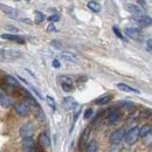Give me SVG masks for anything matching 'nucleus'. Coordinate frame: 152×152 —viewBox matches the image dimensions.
<instances>
[{
	"instance_id": "nucleus-1",
	"label": "nucleus",
	"mask_w": 152,
	"mask_h": 152,
	"mask_svg": "<svg viewBox=\"0 0 152 152\" xmlns=\"http://www.w3.org/2000/svg\"><path fill=\"white\" fill-rule=\"evenodd\" d=\"M20 91H21V94H22V95L27 98V103H26V104L28 105V108H29V109H32V110H33L34 116L37 117V119H38L39 122H45V121H46V115H45V113H43V110H42L41 105L38 103V101H37L33 96L28 93V90H27V89H21Z\"/></svg>"
},
{
	"instance_id": "nucleus-2",
	"label": "nucleus",
	"mask_w": 152,
	"mask_h": 152,
	"mask_svg": "<svg viewBox=\"0 0 152 152\" xmlns=\"http://www.w3.org/2000/svg\"><path fill=\"white\" fill-rule=\"evenodd\" d=\"M138 138H139V128H137V126L131 128L124 134V139H125V143L128 145H133L138 140Z\"/></svg>"
},
{
	"instance_id": "nucleus-3",
	"label": "nucleus",
	"mask_w": 152,
	"mask_h": 152,
	"mask_svg": "<svg viewBox=\"0 0 152 152\" xmlns=\"http://www.w3.org/2000/svg\"><path fill=\"white\" fill-rule=\"evenodd\" d=\"M131 21L136 22L140 27H149V26H151V22H152L151 18L149 15H145V14L138 15V17H133L132 19H131Z\"/></svg>"
},
{
	"instance_id": "nucleus-4",
	"label": "nucleus",
	"mask_w": 152,
	"mask_h": 152,
	"mask_svg": "<svg viewBox=\"0 0 152 152\" xmlns=\"http://www.w3.org/2000/svg\"><path fill=\"white\" fill-rule=\"evenodd\" d=\"M19 50H13V49H7V50H2L0 52V58L1 60H14L20 57Z\"/></svg>"
},
{
	"instance_id": "nucleus-5",
	"label": "nucleus",
	"mask_w": 152,
	"mask_h": 152,
	"mask_svg": "<svg viewBox=\"0 0 152 152\" xmlns=\"http://www.w3.org/2000/svg\"><path fill=\"white\" fill-rule=\"evenodd\" d=\"M124 134H125L124 129L115 130L114 132L111 133V136H110V142H111L113 144H119V143L124 139Z\"/></svg>"
},
{
	"instance_id": "nucleus-6",
	"label": "nucleus",
	"mask_w": 152,
	"mask_h": 152,
	"mask_svg": "<svg viewBox=\"0 0 152 152\" xmlns=\"http://www.w3.org/2000/svg\"><path fill=\"white\" fill-rule=\"evenodd\" d=\"M34 131V128H33V124L32 123H26L21 126L20 129V136L22 138H27V137H32Z\"/></svg>"
},
{
	"instance_id": "nucleus-7",
	"label": "nucleus",
	"mask_w": 152,
	"mask_h": 152,
	"mask_svg": "<svg viewBox=\"0 0 152 152\" xmlns=\"http://www.w3.org/2000/svg\"><path fill=\"white\" fill-rule=\"evenodd\" d=\"M0 10L7 15V17H10V18H12V19H15V18H18V11L15 10V8H13V7H11V6H7V5H2V4H0Z\"/></svg>"
},
{
	"instance_id": "nucleus-8",
	"label": "nucleus",
	"mask_w": 152,
	"mask_h": 152,
	"mask_svg": "<svg viewBox=\"0 0 152 152\" xmlns=\"http://www.w3.org/2000/svg\"><path fill=\"white\" fill-rule=\"evenodd\" d=\"M119 118H121V113L116 108H111L109 111V115H108V123L110 125H114L119 121Z\"/></svg>"
},
{
	"instance_id": "nucleus-9",
	"label": "nucleus",
	"mask_w": 152,
	"mask_h": 152,
	"mask_svg": "<svg viewBox=\"0 0 152 152\" xmlns=\"http://www.w3.org/2000/svg\"><path fill=\"white\" fill-rule=\"evenodd\" d=\"M38 143L42 149H48L50 146V138L46 132H42L38 137Z\"/></svg>"
},
{
	"instance_id": "nucleus-10",
	"label": "nucleus",
	"mask_w": 152,
	"mask_h": 152,
	"mask_svg": "<svg viewBox=\"0 0 152 152\" xmlns=\"http://www.w3.org/2000/svg\"><path fill=\"white\" fill-rule=\"evenodd\" d=\"M22 148H23V152H34L35 151V145H34V140H33V138H32V137L23 138Z\"/></svg>"
},
{
	"instance_id": "nucleus-11",
	"label": "nucleus",
	"mask_w": 152,
	"mask_h": 152,
	"mask_svg": "<svg viewBox=\"0 0 152 152\" xmlns=\"http://www.w3.org/2000/svg\"><path fill=\"white\" fill-rule=\"evenodd\" d=\"M15 111L21 117H26V116H28V114H29V108H28V105L26 103L20 102V103L15 104Z\"/></svg>"
},
{
	"instance_id": "nucleus-12",
	"label": "nucleus",
	"mask_w": 152,
	"mask_h": 152,
	"mask_svg": "<svg viewBox=\"0 0 152 152\" xmlns=\"http://www.w3.org/2000/svg\"><path fill=\"white\" fill-rule=\"evenodd\" d=\"M125 10H126L128 12H130L131 14H134V17L143 15V10H142L139 6L133 5V4H130V2L125 4Z\"/></svg>"
},
{
	"instance_id": "nucleus-13",
	"label": "nucleus",
	"mask_w": 152,
	"mask_h": 152,
	"mask_svg": "<svg viewBox=\"0 0 152 152\" xmlns=\"http://www.w3.org/2000/svg\"><path fill=\"white\" fill-rule=\"evenodd\" d=\"M1 38L6 39V40H10V41H14L15 43H19V45H23L25 43V39L22 37H20L18 34H1Z\"/></svg>"
},
{
	"instance_id": "nucleus-14",
	"label": "nucleus",
	"mask_w": 152,
	"mask_h": 152,
	"mask_svg": "<svg viewBox=\"0 0 152 152\" xmlns=\"http://www.w3.org/2000/svg\"><path fill=\"white\" fill-rule=\"evenodd\" d=\"M124 33H125L126 37L132 39H137L140 37V31L138 28H134V27H126L124 29Z\"/></svg>"
},
{
	"instance_id": "nucleus-15",
	"label": "nucleus",
	"mask_w": 152,
	"mask_h": 152,
	"mask_svg": "<svg viewBox=\"0 0 152 152\" xmlns=\"http://www.w3.org/2000/svg\"><path fill=\"white\" fill-rule=\"evenodd\" d=\"M63 105L67 109L73 110V109H75V108L78 107V103L76 102L73 97H66V98H63Z\"/></svg>"
},
{
	"instance_id": "nucleus-16",
	"label": "nucleus",
	"mask_w": 152,
	"mask_h": 152,
	"mask_svg": "<svg viewBox=\"0 0 152 152\" xmlns=\"http://www.w3.org/2000/svg\"><path fill=\"white\" fill-rule=\"evenodd\" d=\"M116 87H117L119 90L124 91V93H134V94H140V91H139L138 89H134V88L130 87V86H128V84H124V83H117V84H116Z\"/></svg>"
},
{
	"instance_id": "nucleus-17",
	"label": "nucleus",
	"mask_w": 152,
	"mask_h": 152,
	"mask_svg": "<svg viewBox=\"0 0 152 152\" xmlns=\"http://www.w3.org/2000/svg\"><path fill=\"white\" fill-rule=\"evenodd\" d=\"M5 82H6V84H8L11 88H19V81L15 78V77H13V76L11 75H7L5 77Z\"/></svg>"
},
{
	"instance_id": "nucleus-18",
	"label": "nucleus",
	"mask_w": 152,
	"mask_h": 152,
	"mask_svg": "<svg viewBox=\"0 0 152 152\" xmlns=\"http://www.w3.org/2000/svg\"><path fill=\"white\" fill-rule=\"evenodd\" d=\"M89 133H90V128H87V129L83 131L82 136H81V139H80V146H81V145L87 144V142H88V137H89Z\"/></svg>"
},
{
	"instance_id": "nucleus-19",
	"label": "nucleus",
	"mask_w": 152,
	"mask_h": 152,
	"mask_svg": "<svg viewBox=\"0 0 152 152\" xmlns=\"http://www.w3.org/2000/svg\"><path fill=\"white\" fill-rule=\"evenodd\" d=\"M88 8L91 10L93 12L97 13V12L101 11V4H98L97 1H93V0H91V1L88 2Z\"/></svg>"
},
{
	"instance_id": "nucleus-20",
	"label": "nucleus",
	"mask_w": 152,
	"mask_h": 152,
	"mask_svg": "<svg viewBox=\"0 0 152 152\" xmlns=\"http://www.w3.org/2000/svg\"><path fill=\"white\" fill-rule=\"evenodd\" d=\"M151 133V125L150 124H146V125H143L140 129H139V137H145L146 134Z\"/></svg>"
},
{
	"instance_id": "nucleus-21",
	"label": "nucleus",
	"mask_w": 152,
	"mask_h": 152,
	"mask_svg": "<svg viewBox=\"0 0 152 152\" xmlns=\"http://www.w3.org/2000/svg\"><path fill=\"white\" fill-rule=\"evenodd\" d=\"M0 104H1L4 108H10L11 104H12V102H11L10 97H7L6 95H2L0 97Z\"/></svg>"
},
{
	"instance_id": "nucleus-22",
	"label": "nucleus",
	"mask_w": 152,
	"mask_h": 152,
	"mask_svg": "<svg viewBox=\"0 0 152 152\" xmlns=\"http://www.w3.org/2000/svg\"><path fill=\"white\" fill-rule=\"evenodd\" d=\"M46 101H47V104L49 105V108L53 110V111H55L56 110V103H55V99L52 97V96H46Z\"/></svg>"
},
{
	"instance_id": "nucleus-23",
	"label": "nucleus",
	"mask_w": 152,
	"mask_h": 152,
	"mask_svg": "<svg viewBox=\"0 0 152 152\" xmlns=\"http://www.w3.org/2000/svg\"><path fill=\"white\" fill-rule=\"evenodd\" d=\"M110 99H111V96H103V97H101V98L96 99L95 104H97V105H104V104L109 103V101H110Z\"/></svg>"
},
{
	"instance_id": "nucleus-24",
	"label": "nucleus",
	"mask_w": 152,
	"mask_h": 152,
	"mask_svg": "<svg viewBox=\"0 0 152 152\" xmlns=\"http://www.w3.org/2000/svg\"><path fill=\"white\" fill-rule=\"evenodd\" d=\"M34 14H35L34 17H35V22H37V23H41V22H43V20L46 19L45 14H43L42 12H40V11H35Z\"/></svg>"
},
{
	"instance_id": "nucleus-25",
	"label": "nucleus",
	"mask_w": 152,
	"mask_h": 152,
	"mask_svg": "<svg viewBox=\"0 0 152 152\" xmlns=\"http://www.w3.org/2000/svg\"><path fill=\"white\" fill-rule=\"evenodd\" d=\"M96 151H97V142L96 140H91L88 144L86 152H96Z\"/></svg>"
},
{
	"instance_id": "nucleus-26",
	"label": "nucleus",
	"mask_w": 152,
	"mask_h": 152,
	"mask_svg": "<svg viewBox=\"0 0 152 152\" xmlns=\"http://www.w3.org/2000/svg\"><path fill=\"white\" fill-rule=\"evenodd\" d=\"M61 87H62V90L66 93H70L74 90V86L69 84V83H61Z\"/></svg>"
},
{
	"instance_id": "nucleus-27",
	"label": "nucleus",
	"mask_w": 152,
	"mask_h": 152,
	"mask_svg": "<svg viewBox=\"0 0 152 152\" xmlns=\"http://www.w3.org/2000/svg\"><path fill=\"white\" fill-rule=\"evenodd\" d=\"M50 46L54 47L55 49H58V50L62 49V43H60L58 40H53V41H50Z\"/></svg>"
},
{
	"instance_id": "nucleus-28",
	"label": "nucleus",
	"mask_w": 152,
	"mask_h": 152,
	"mask_svg": "<svg viewBox=\"0 0 152 152\" xmlns=\"http://www.w3.org/2000/svg\"><path fill=\"white\" fill-rule=\"evenodd\" d=\"M151 133H149V134H146L145 137H143V143L146 145V146H151Z\"/></svg>"
},
{
	"instance_id": "nucleus-29",
	"label": "nucleus",
	"mask_w": 152,
	"mask_h": 152,
	"mask_svg": "<svg viewBox=\"0 0 152 152\" xmlns=\"http://www.w3.org/2000/svg\"><path fill=\"white\" fill-rule=\"evenodd\" d=\"M113 31H114V33L116 34V37H118L119 39H124V37H123V34L121 33V31H119V29H118L117 27H114V28H113Z\"/></svg>"
},
{
	"instance_id": "nucleus-30",
	"label": "nucleus",
	"mask_w": 152,
	"mask_h": 152,
	"mask_svg": "<svg viewBox=\"0 0 152 152\" xmlns=\"http://www.w3.org/2000/svg\"><path fill=\"white\" fill-rule=\"evenodd\" d=\"M91 115H93V109H90V108H89V109H87V110H86V113H84V116H83V117H84L86 119H88Z\"/></svg>"
},
{
	"instance_id": "nucleus-31",
	"label": "nucleus",
	"mask_w": 152,
	"mask_h": 152,
	"mask_svg": "<svg viewBox=\"0 0 152 152\" xmlns=\"http://www.w3.org/2000/svg\"><path fill=\"white\" fill-rule=\"evenodd\" d=\"M151 46H152V40L151 39H148V41H146V48H148V52L149 53H151Z\"/></svg>"
},
{
	"instance_id": "nucleus-32",
	"label": "nucleus",
	"mask_w": 152,
	"mask_h": 152,
	"mask_svg": "<svg viewBox=\"0 0 152 152\" xmlns=\"http://www.w3.org/2000/svg\"><path fill=\"white\" fill-rule=\"evenodd\" d=\"M49 21H53V22H55V21H58L60 20V17L57 15V14H54V15H52V17H49L48 18Z\"/></svg>"
},
{
	"instance_id": "nucleus-33",
	"label": "nucleus",
	"mask_w": 152,
	"mask_h": 152,
	"mask_svg": "<svg viewBox=\"0 0 152 152\" xmlns=\"http://www.w3.org/2000/svg\"><path fill=\"white\" fill-rule=\"evenodd\" d=\"M62 58L63 60H67V61H73V62H75V60H74V57L73 56H68V55H62Z\"/></svg>"
},
{
	"instance_id": "nucleus-34",
	"label": "nucleus",
	"mask_w": 152,
	"mask_h": 152,
	"mask_svg": "<svg viewBox=\"0 0 152 152\" xmlns=\"http://www.w3.org/2000/svg\"><path fill=\"white\" fill-rule=\"evenodd\" d=\"M32 90H33V93H34V94H35V95H37V96H38L39 98H42V96H41V94L39 93L38 90H37V89H35L34 87H32Z\"/></svg>"
},
{
	"instance_id": "nucleus-35",
	"label": "nucleus",
	"mask_w": 152,
	"mask_h": 152,
	"mask_svg": "<svg viewBox=\"0 0 152 152\" xmlns=\"http://www.w3.org/2000/svg\"><path fill=\"white\" fill-rule=\"evenodd\" d=\"M53 67H55V68H58L60 67V62H58V60H53Z\"/></svg>"
},
{
	"instance_id": "nucleus-36",
	"label": "nucleus",
	"mask_w": 152,
	"mask_h": 152,
	"mask_svg": "<svg viewBox=\"0 0 152 152\" xmlns=\"http://www.w3.org/2000/svg\"><path fill=\"white\" fill-rule=\"evenodd\" d=\"M48 31H55L56 28H55V26H54V23H50L49 26H48V28H47Z\"/></svg>"
},
{
	"instance_id": "nucleus-37",
	"label": "nucleus",
	"mask_w": 152,
	"mask_h": 152,
	"mask_svg": "<svg viewBox=\"0 0 152 152\" xmlns=\"http://www.w3.org/2000/svg\"><path fill=\"white\" fill-rule=\"evenodd\" d=\"M37 152H45L43 150H37Z\"/></svg>"
},
{
	"instance_id": "nucleus-38",
	"label": "nucleus",
	"mask_w": 152,
	"mask_h": 152,
	"mask_svg": "<svg viewBox=\"0 0 152 152\" xmlns=\"http://www.w3.org/2000/svg\"><path fill=\"white\" fill-rule=\"evenodd\" d=\"M1 96H2V93H1V90H0V97H1Z\"/></svg>"
}]
</instances>
